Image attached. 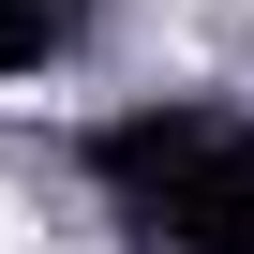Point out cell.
Instances as JSON below:
<instances>
[{
	"instance_id": "1",
	"label": "cell",
	"mask_w": 254,
	"mask_h": 254,
	"mask_svg": "<svg viewBox=\"0 0 254 254\" xmlns=\"http://www.w3.org/2000/svg\"><path fill=\"white\" fill-rule=\"evenodd\" d=\"M15 239H30V209H15V194H0V254H15Z\"/></svg>"
}]
</instances>
